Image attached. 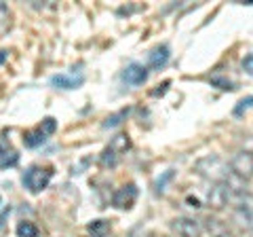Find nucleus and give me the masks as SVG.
Segmentation results:
<instances>
[{
	"instance_id": "nucleus-5",
	"label": "nucleus",
	"mask_w": 253,
	"mask_h": 237,
	"mask_svg": "<svg viewBox=\"0 0 253 237\" xmlns=\"http://www.w3.org/2000/svg\"><path fill=\"white\" fill-rule=\"evenodd\" d=\"M57 129V123H55V118L49 117V118H44V121L38 125V127L34 131H28V133H23V144L30 146V148H34V146H41L42 142L51 136V133Z\"/></svg>"
},
{
	"instance_id": "nucleus-6",
	"label": "nucleus",
	"mask_w": 253,
	"mask_h": 237,
	"mask_svg": "<svg viewBox=\"0 0 253 237\" xmlns=\"http://www.w3.org/2000/svg\"><path fill=\"white\" fill-rule=\"evenodd\" d=\"M232 203V193L228 191V186L224 182H215L209 193H207V205L211 210H224L226 205Z\"/></svg>"
},
{
	"instance_id": "nucleus-19",
	"label": "nucleus",
	"mask_w": 253,
	"mask_h": 237,
	"mask_svg": "<svg viewBox=\"0 0 253 237\" xmlns=\"http://www.w3.org/2000/svg\"><path fill=\"white\" fill-rule=\"evenodd\" d=\"M251 106H253V96H247V98H243V100L239 102V104L234 106V117H241V115L245 113V110H249Z\"/></svg>"
},
{
	"instance_id": "nucleus-3",
	"label": "nucleus",
	"mask_w": 253,
	"mask_h": 237,
	"mask_svg": "<svg viewBox=\"0 0 253 237\" xmlns=\"http://www.w3.org/2000/svg\"><path fill=\"white\" fill-rule=\"evenodd\" d=\"M53 178V168L49 165H32V168L23 174L21 182L30 193H41Z\"/></svg>"
},
{
	"instance_id": "nucleus-11",
	"label": "nucleus",
	"mask_w": 253,
	"mask_h": 237,
	"mask_svg": "<svg viewBox=\"0 0 253 237\" xmlns=\"http://www.w3.org/2000/svg\"><path fill=\"white\" fill-rule=\"evenodd\" d=\"M169 55H171V51H169L167 45L154 47V49L148 53V66L152 68V70H161V68L169 61Z\"/></svg>"
},
{
	"instance_id": "nucleus-12",
	"label": "nucleus",
	"mask_w": 253,
	"mask_h": 237,
	"mask_svg": "<svg viewBox=\"0 0 253 237\" xmlns=\"http://www.w3.org/2000/svg\"><path fill=\"white\" fill-rule=\"evenodd\" d=\"M51 83L55 87H59V89H76V87H81L84 83V78L81 74H55L51 76Z\"/></svg>"
},
{
	"instance_id": "nucleus-16",
	"label": "nucleus",
	"mask_w": 253,
	"mask_h": 237,
	"mask_svg": "<svg viewBox=\"0 0 253 237\" xmlns=\"http://www.w3.org/2000/svg\"><path fill=\"white\" fill-rule=\"evenodd\" d=\"M91 237H108L110 235V223L108 220H93L89 225Z\"/></svg>"
},
{
	"instance_id": "nucleus-10",
	"label": "nucleus",
	"mask_w": 253,
	"mask_h": 237,
	"mask_svg": "<svg viewBox=\"0 0 253 237\" xmlns=\"http://www.w3.org/2000/svg\"><path fill=\"white\" fill-rule=\"evenodd\" d=\"M135 199H137V186L135 184H126V186L118 188V191L114 193L112 203L116 205V208L126 210V208H131V205L135 203Z\"/></svg>"
},
{
	"instance_id": "nucleus-17",
	"label": "nucleus",
	"mask_w": 253,
	"mask_h": 237,
	"mask_svg": "<svg viewBox=\"0 0 253 237\" xmlns=\"http://www.w3.org/2000/svg\"><path fill=\"white\" fill-rule=\"evenodd\" d=\"M17 235L19 237H38V235H41V231H38V227L34 223L23 220V223L17 225Z\"/></svg>"
},
{
	"instance_id": "nucleus-9",
	"label": "nucleus",
	"mask_w": 253,
	"mask_h": 237,
	"mask_svg": "<svg viewBox=\"0 0 253 237\" xmlns=\"http://www.w3.org/2000/svg\"><path fill=\"white\" fill-rule=\"evenodd\" d=\"M123 83L126 85H131V87H137L141 83H146V78H148V68L146 66H141V64H129L125 70H123Z\"/></svg>"
},
{
	"instance_id": "nucleus-22",
	"label": "nucleus",
	"mask_w": 253,
	"mask_h": 237,
	"mask_svg": "<svg viewBox=\"0 0 253 237\" xmlns=\"http://www.w3.org/2000/svg\"><path fill=\"white\" fill-rule=\"evenodd\" d=\"M211 83H213V85H221L219 89H234V85H232L230 81H224V78H213Z\"/></svg>"
},
{
	"instance_id": "nucleus-8",
	"label": "nucleus",
	"mask_w": 253,
	"mask_h": 237,
	"mask_svg": "<svg viewBox=\"0 0 253 237\" xmlns=\"http://www.w3.org/2000/svg\"><path fill=\"white\" fill-rule=\"evenodd\" d=\"M230 172L243 180H249L253 176V155L247 151H239L230 159Z\"/></svg>"
},
{
	"instance_id": "nucleus-1",
	"label": "nucleus",
	"mask_w": 253,
	"mask_h": 237,
	"mask_svg": "<svg viewBox=\"0 0 253 237\" xmlns=\"http://www.w3.org/2000/svg\"><path fill=\"white\" fill-rule=\"evenodd\" d=\"M194 172L215 184V182H224L230 176V163L224 161L219 155H207L194 163Z\"/></svg>"
},
{
	"instance_id": "nucleus-18",
	"label": "nucleus",
	"mask_w": 253,
	"mask_h": 237,
	"mask_svg": "<svg viewBox=\"0 0 253 237\" xmlns=\"http://www.w3.org/2000/svg\"><path fill=\"white\" fill-rule=\"evenodd\" d=\"M173 178H175V172H173V170H167V172H165L163 174V176L161 178H158L156 180V184H154V188H156V193H163L165 191V188H167V184L171 182V180Z\"/></svg>"
},
{
	"instance_id": "nucleus-13",
	"label": "nucleus",
	"mask_w": 253,
	"mask_h": 237,
	"mask_svg": "<svg viewBox=\"0 0 253 237\" xmlns=\"http://www.w3.org/2000/svg\"><path fill=\"white\" fill-rule=\"evenodd\" d=\"M19 161V155L15 148H11L6 142H0V168H13Z\"/></svg>"
},
{
	"instance_id": "nucleus-15",
	"label": "nucleus",
	"mask_w": 253,
	"mask_h": 237,
	"mask_svg": "<svg viewBox=\"0 0 253 237\" xmlns=\"http://www.w3.org/2000/svg\"><path fill=\"white\" fill-rule=\"evenodd\" d=\"M13 13L9 9L6 2H0V36H4L6 32L11 30V23H13Z\"/></svg>"
},
{
	"instance_id": "nucleus-21",
	"label": "nucleus",
	"mask_w": 253,
	"mask_h": 237,
	"mask_svg": "<svg viewBox=\"0 0 253 237\" xmlns=\"http://www.w3.org/2000/svg\"><path fill=\"white\" fill-rule=\"evenodd\" d=\"M243 70H245L247 74H251V76H253V53L245 55V59H243Z\"/></svg>"
},
{
	"instance_id": "nucleus-7",
	"label": "nucleus",
	"mask_w": 253,
	"mask_h": 237,
	"mask_svg": "<svg viewBox=\"0 0 253 237\" xmlns=\"http://www.w3.org/2000/svg\"><path fill=\"white\" fill-rule=\"evenodd\" d=\"M171 229L177 237H201L203 235V225L196 218H188V216L175 218L171 223Z\"/></svg>"
},
{
	"instance_id": "nucleus-20",
	"label": "nucleus",
	"mask_w": 253,
	"mask_h": 237,
	"mask_svg": "<svg viewBox=\"0 0 253 237\" xmlns=\"http://www.w3.org/2000/svg\"><path fill=\"white\" fill-rule=\"evenodd\" d=\"M121 117H126V110H123V113H118L114 117H108L106 123H104V127H114V125H118V123H121Z\"/></svg>"
},
{
	"instance_id": "nucleus-14",
	"label": "nucleus",
	"mask_w": 253,
	"mask_h": 237,
	"mask_svg": "<svg viewBox=\"0 0 253 237\" xmlns=\"http://www.w3.org/2000/svg\"><path fill=\"white\" fill-rule=\"evenodd\" d=\"M207 231L209 237H230L228 227L217 218H207V225H203V233Z\"/></svg>"
},
{
	"instance_id": "nucleus-2",
	"label": "nucleus",
	"mask_w": 253,
	"mask_h": 237,
	"mask_svg": "<svg viewBox=\"0 0 253 237\" xmlns=\"http://www.w3.org/2000/svg\"><path fill=\"white\" fill-rule=\"evenodd\" d=\"M232 223L245 231H253V193L232 197Z\"/></svg>"
},
{
	"instance_id": "nucleus-4",
	"label": "nucleus",
	"mask_w": 253,
	"mask_h": 237,
	"mask_svg": "<svg viewBox=\"0 0 253 237\" xmlns=\"http://www.w3.org/2000/svg\"><path fill=\"white\" fill-rule=\"evenodd\" d=\"M131 148V140L129 136H125V133H118L116 138H112V142L108 144V148L101 155V165H106V168H114L118 163V159Z\"/></svg>"
}]
</instances>
